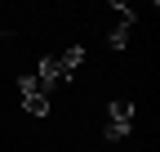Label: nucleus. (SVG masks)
Listing matches in <instances>:
<instances>
[{
	"label": "nucleus",
	"mask_w": 160,
	"mask_h": 152,
	"mask_svg": "<svg viewBox=\"0 0 160 152\" xmlns=\"http://www.w3.org/2000/svg\"><path fill=\"white\" fill-rule=\"evenodd\" d=\"M80 63H85V49H67V54H58V67H62V76H67V81H71V76L80 72Z\"/></svg>",
	"instance_id": "1"
},
{
	"label": "nucleus",
	"mask_w": 160,
	"mask_h": 152,
	"mask_svg": "<svg viewBox=\"0 0 160 152\" xmlns=\"http://www.w3.org/2000/svg\"><path fill=\"white\" fill-rule=\"evenodd\" d=\"M107 117H111V121L133 125V103H129V99H111V103H107Z\"/></svg>",
	"instance_id": "2"
},
{
	"label": "nucleus",
	"mask_w": 160,
	"mask_h": 152,
	"mask_svg": "<svg viewBox=\"0 0 160 152\" xmlns=\"http://www.w3.org/2000/svg\"><path fill=\"white\" fill-rule=\"evenodd\" d=\"M22 107H27V117H49V99L45 94H27Z\"/></svg>",
	"instance_id": "3"
},
{
	"label": "nucleus",
	"mask_w": 160,
	"mask_h": 152,
	"mask_svg": "<svg viewBox=\"0 0 160 152\" xmlns=\"http://www.w3.org/2000/svg\"><path fill=\"white\" fill-rule=\"evenodd\" d=\"M129 31H133V27H125V23L111 27V31H107V45H111V49H125V45H129Z\"/></svg>",
	"instance_id": "4"
},
{
	"label": "nucleus",
	"mask_w": 160,
	"mask_h": 152,
	"mask_svg": "<svg viewBox=\"0 0 160 152\" xmlns=\"http://www.w3.org/2000/svg\"><path fill=\"white\" fill-rule=\"evenodd\" d=\"M18 90H22V99H27V94H45V85H40V76H36V72L22 76V81H18ZM45 99H49V94H45Z\"/></svg>",
	"instance_id": "5"
},
{
	"label": "nucleus",
	"mask_w": 160,
	"mask_h": 152,
	"mask_svg": "<svg viewBox=\"0 0 160 152\" xmlns=\"http://www.w3.org/2000/svg\"><path fill=\"white\" fill-rule=\"evenodd\" d=\"M102 134H107L111 143H116V139H129V125H125V121H107V125H102Z\"/></svg>",
	"instance_id": "6"
}]
</instances>
